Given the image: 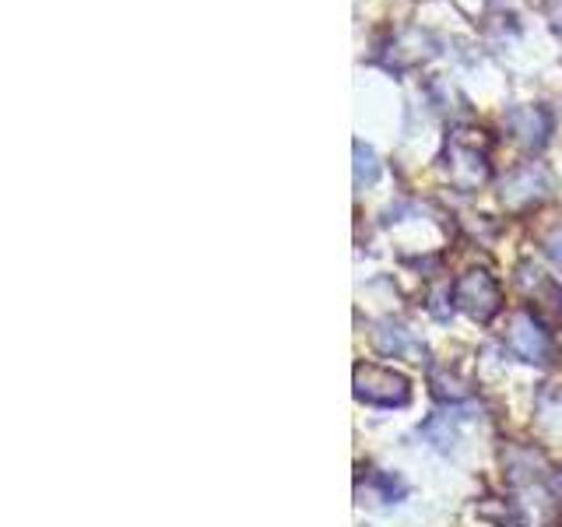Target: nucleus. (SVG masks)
<instances>
[{
	"label": "nucleus",
	"instance_id": "1a4fd4ad",
	"mask_svg": "<svg viewBox=\"0 0 562 527\" xmlns=\"http://www.w3.org/2000/svg\"><path fill=\"white\" fill-rule=\"evenodd\" d=\"M380 176V162H376V155L369 152L362 141H356V183H373Z\"/></svg>",
	"mask_w": 562,
	"mask_h": 527
},
{
	"label": "nucleus",
	"instance_id": "20e7f679",
	"mask_svg": "<svg viewBox=\"0 0 562 527\" xmlns=\"http://www.w3.org/2000/svg\"><path fill=\"white\" fill-rule=\"evenodd\" d=\"M549 193V169L541 162H527L524 169H517L509 180L503 183V201L509 208H524V204H535Z\"/></svg>",
	"mask_w": 562,
	"mask_h": 527
},
{
	"label": "nucleus",
	"instance_id": "f257e3e1",
	"mask_svg": "<svg viewBox=\"0 0 562 527\" xmlns=\"http://www.w3.org/2000/svg\"><path fill=\"white\" fill-rule=\"evenodd\" d=\"M351 391L359 401L373 404V408H404L412 401V383L397 369L359 362L351 369Z\"/></svg>",
	"mask_w": 562,
	"mask_h": 527
},
{
	"label": "nucleus",
	"instance_id": "f03ea898",
	"mask_svg": "<svg viewBox=\"0 0 562 527\" xmlns=\"http://www.w3.org/2000/svg\"><path fill=\"white\" fill-rule=\"evenodd\" d=\"M453 306L468 313L471 321L479 324H488L492 316L503 310V292H499V281L492 278L488 271L474 268V271H464L461 278L453 281Z\"/></svg>",
	"mask_w": 562,
	"mask_h": 527
},
{
	"label": "nucleus",
	"instance_id": "7ed1b4c3",
	"mask_svg": "<svg viewBox=\"0 0 562 527\" xmlns=\"http://www.w3.org/2000/svg\"><path fill=\"white\" fill-rule=\"evenodd\" d=\"M506 348L527 366H544L552 359V334L544 330V324L538 321L535 313H514L509 316V327H506Z\"/></svg>",
	"mask_w": 562,
	"mask_h": 527
},
{
	"label": "nucleus",
	"instance_id": "9b49d317",
	"mask_svg": "<svg viewBox=\"0 0 562 527\" xmlns=\"http://www.w3.org/2000/svg\"><path fill=\"white\" fill-rule=\"evenodd\" d=\"M555 489H559V496H562V471L555 474Z\"/></svg>",
	"mask_w": 562,
	"mask_h": 527
},
{
	"label": "nucleus",
	"instance_id": "423d86ee",
	"mask_svg": "<svg viewBox=\"0 0 562 527\" xmlns=\"http://www.w3.org/2000/svg\"><path fill=\"white\" fill-rule=\"evenodd\" d=\"M373 345L380 356H391V359H401L408 356V351H422L418 338L404 327V324H394V321H383L376 330H373Z\"/></svg>",
	"mask_w": 562,
	"mask_h": 527
},
{
	"label": "nucleus",
	"instance_id": "39448f33",
	"mask_svg": "<svg viewBox=\"0 0 562 527\" xmlns=\"http://www.w3.org/2000/svg\"><path fill=\"white\" fill-rule=\"evenodd\" d=\"M447 169H450V180L461 187V190H474V187H482L488 180V162H485V155L479 148H471V145H450L447 152Z\"/></svg>",
	"mask_w": 562,
	"mask_h": 527
},
{
	"label": "nucleus",
	"instance_id": "6e6552de",
	"mask_svg": "<svg viewBox=\"0 0 562 527\" xmlns=\"http://www.w3.org/2000/svg\"><path fill=\"white\" fill-rule=\"evenodd\" d=\"M429 383H432V394H436L439 401H464V397L471 394L468 380L447 373L443 366H432V369H429Z\"/></svg>",
	"mask_w": 562,
	"mask_h": 527
},
{
	"label": "nucleus",
	"instance_id": "9d476101",
	"mask_svg": "<svg viewBox=\"0 0 562 527\" xmlns=\"http://www.w3.org/2000/svg\"><path fill=\"white\" fill-rule=\"evenodd\" d=\"M544 250H549V257L562 268V228H555V233L544 239Z\"/></svg>",
	"mask_w": 562,
	"mask_h": 527
},
{
	"label": "nucleus",
	"instance_id": "0eeeda50",
	"mask_svg": "<svg viewBox=\"0 0 562 527\" xmlns=\"http://www.w3.org/2000/svg\"><path fill=\"white\" fill-rule=\"evenodd\" d=\"M506 123L524 145L541 148L544 137H549V116H544V110H535V105H520V110H514L506 116Z\"/></svg>",
	"mask_w": 562,
	"mask_h": 527
}]
</instances>
